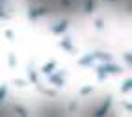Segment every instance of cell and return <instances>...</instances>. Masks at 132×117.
Returning a JSON list of instances; mask_svg holds the SVG:
<instances>
[{
    "label": "cell",
    "mask_w": 132,
    "mask_h": 117,
    "mask_svg": "<svg viewBox=\"0 0 132 117\" xmlns=\"http://www.w3.org/2000/svg\"><path fill=\"white\" fill-rule=\"evenodd\" d=\"M65 74H67L65 71H60V73L48 74V80H50V84H54L56 87H63V86H65V80H63V76H65Z\"/></svg>",
    "instance_id": "1"
},
{
    "label": "cell",
    "mask_w": 132,
    "mask_h": 117,
    "mask_svg": "<svg viewBox=\"0 0 132 117\" xmlns=\"http://www.w3.org/2000/svg\"><path fill=\"white\" fill-rule=\"evenodd\" d=\"M7 65H10L11 69L17 65V58H15V54H13V52H10V54H7Z\"/></svg>",
    "instance_id": "13"
},
{
    "label": "cell",
    "mask_w": 132,
    "mask_h": 117,
    "mask_svg": "<svg viewBox=\"0 0 132 117\" xmlns=\"http://www.w3.org/2000/svg\"><path fill=\"white\" fill-rule=\"evenodd\" d=\"M15 112L19 113V115H28V112H26L22 106H19V104H15Z\"/></svg>",
    "instance_id": "19"
},
{
    "label": "cell",
    "mask_w": 132,
    "mask_h": 117,
    "mask_svg": "<svg viewBox=\"0 0 132 117\" xmlns=\"http://www.w3.org/2000/svg\"><path fill=\"white\" fill-rule=\"evenodd\" d=\"M76 110V102H71V104H69V113H73Z\"/></svg>",
    "instance_id": "24"
},
{
    "label": "cell",
    "mask_w": 132,
    "mask_h": 117,
    "mask_svg": "<svg viewBox=\"0 0 132 117\" xmlns=\"http://www.w3.org/2000/svg\"><path fill=\"white\" fill-rule=\"evenodd\" d=\"M130 87H132V82H130V80H125V82H123V86H121V93H128Z\"/></svg>",
    "instance_id": "15"
},
{
    "label": "cell",
    "mask_w": 132,
    "mask_h": 117,
    "mask_svg": "<svg viewBox=\"0 0 132 117\" xmlns=\"http://www.w3.org/2000/svg\"><path fill=\"white\" fill-rule=\"evenodd\" d=\"M69 24H71V22H69L67 19H63L61 22H58V24H54V26H52V28H50V32L54 34V35H61V34H65V30L69 28Z\"/></svg>",
    "instance_id": "3"
},
{
    "label": "cell",
    "mask_w": 132,
    "mask_h": 117,
    "mask_svg": "<svg viewBox=\"0 0 132 117\" xmlns=\"http://www.w3.org/2000/svg\"><path fill=\"white\" fill-rule=\"evenodd\" d=\"M54 69H56V61H48V63H45V65H43V73H45V74H52V73H54Z\"/></svg>",
    "instance_id": "10"
},
{
    "label": "cell",
    "mask_w": 132,
    "mask_h": 117,
    "mask_svg": "<svg viewBox=\"0 0 132 117\" xmlns=\"http://www.w3.org/2000/svg\"><path fill=\"white\" fill-rule=\"evenodd\" d=\"M61 6H65V7H69V6H71V0H61Z\"/></svg>",
    "instance_id": "25"
},
{
    "label": "cell",
    "mask_w": 132,
    "mask_h": 117,
    "mask_svg": "<svg viewBox=\"0 0 132 117\" xmlns=\"http://www.w3.org/2000/svg\"><path fill=\"white\" fill-rule=\"evenodd\" d=\"M110 104H112V95H108L106 97V101H104V104L99 108V110L95 112V115H99V117H102V115H106L108 113V110H110Z\"/></svg>",
    "instance_id": "5"
},
{
    "label": "cell",
    "mask_w": 132,
    "mask_h": 117,
    "mask_svg": "<svg viewBox=\"0 0 132 117\" xmlns=\"http://www.w3.org/2000/svg\"><path fill=\"white\" fill-rule=\"evenodd\" d=\"M95 26H97V30H104V19H97Z\"/></svg>",
    "instance_id": "20"
},
{
    "label": "cell",
    "mask_w": 132,
    "mask_h": 117,
    "mask_svg": "<svg viewBox=\"0 0 132 117\" xmlns=\"http://www.w3.org/2000/svg\"><path fill=\"white\" fill-rule=\"evenodd\" d=\"M89 93H93V86H84L80 89V95H89Z\"/></svg>",
    "instance_id": "17"
},
{
    "label": "cell",
    "mask_w": 132,
    "mask_h": 117,
    "mask_svg": "<svg viewBox=\"0 0 132 117\" xmlns=\"http://www.w3.org/2000/svg\"><path fill=\"white\" fill-rule=\"evenodd\" d=\"M123 58H125V61H127L128 65L132 63V56H130V52H125V56H123Z\"/></svg>",
    "instance_id": "23"
},
{
    "label": "cell",
    "mask_w": 132,
    "mask_h": 117,
    "mask_svg": "<svg viewBox=\"0 0 132 117\" xmlns=\"http://www.w3.org/2000/svg\"><path fill=\"white\" fill-rule=\"evenodd\" d=\"M60 48H63V50H67V52H76V48L73 47V39L71 37H65V39H61L60 41Z\"/></svg>",
    "instance_id": "7"
},
{
    "label": "cell",
    "mask_w": 132,
    "mask_h": 117,
    "mask_svg": "<svg viewBox=\"0 0 132 117\" xmlns=\"http://www.w3.org/2000/svg\"><path fill=\"white\" fill-rule=\"evenodd\" d=\"M4 35H6L7 39H15V34H13V30H6V32H4Z\"/></svg>",
    "instance_id": "21"
},
{
    "label": "cell",
    "mask_w": 132,
    "mask_h": 117,
    "mask_svg": "<svg viewBox=\"0 0 132 117\" xmlns=\"http://www.w3.org/2000/svg\"><path fill=\"white\" fill-rule=\"evenodd\" d=\"M93 54H86V56H82L80 60H78V65L80 67H91L93 65Z\"/></svg>",
    "instance_id": "8"
},
{
    "label": "cell",
    "mask_w": 132,
    "mask_h": 117,
    "mask_svg": "<svg viewBox=\"0 0 132 117\" xmlns=\"http://www.w3.org/2000/svg\"><path fill=\"white\" fill-rule=\"evenodd\" d=\"M93 10H95V0H86V2H84V11L91 13Z\"/></svg>",
    "instance_id": "12"
},
{
    "label": "cell",
    "mask_w": 132,
    "mask_h": 117,
    "mask_svg": "<svg viewBox=\"0 0 132 117\" xmlns=\"http://www.w3.org/2000/svg\"><path fill=\"white\" fill-rule=\"evenodd\" d=\"M0 19H2V21H10V19H11V15L7 13L4 7H0Z\"/></svg>",
    "instance_id": "16"
},
{
    "label": "cell",
    "mask_w": 132,
    "mask_h": 117,
    "mask_svg": "<svg viewBox=\"0 0 132 117\" xmlns=\"http://www.w3.org/2000/svg\"><path fill=\"white\" fill-rule=\"evenodd\" d=\"M48 13V7H32V10H28V21H37L41 15H47Z\"/></svg>",
    "instance_id": "2"
},
{
    "label": "cell",
    "mask_w": 132,
    "mask_h": 117,
    "mask_svg": "<svg viewBox=\"0 0 132 117\" xmlns=\"http://www.w3.org/2000/svg\"><path fill=\"white\" fill-rule=\"evenodd\" d=\"M91 54H93V58H99L102 63H110V61L113 60V58H112V54L102 52V50H95V52H91Z\"/></svg>",
    "instance_id": "6"
},
{
    "label": "cell",
    "mask_w": 132,
    "mask_h": 117,
    "mask_svg": "<svg viewBox=\"0 0 132 117\" xmlns=\"http://www.w3.org/2000/svg\"><path fill=\"white\" fill-rule=\"evenodd\" d=\"M13 84H15V86H19V87H24V86H26V82H24V80H19V78H17V80H13Z\"/></svg>",
    "instance_id": "22"
},
{
    "label": "cell",
    "mask_w": 132,
    "mask_h": 117,
    "mask_svg": "<svg viewBox=\"0 0 132 117\" xmlns=\"http://www.w3.org/2000/svg\"><path fill=\"white\" fill-rule=\"evenodd\" d=\"M37 89H39V91H41L43 95H47V97H56V95H58V93L54 91V89H45L41 84H37Z\"/></svg>",
    "instance_id": "11"
},
{
    "label": "cell",
    "mask_w": 132,
    "mask_h": 117,
    "mask_svg": "<svg viewBox=\"0 0 132 117\" xmlns=\"http://www.w3.org/2000/svg\"><path fill=\"white\" fill-rule=\"evenodd\" d=\"M112 2H113V0H112Z\"/></svg>",
    "instance_id": "27"
},
{
    "label": "cell",
    "mask_w": 132,
    "mask_h": 117,
    "mask_svg": "<svg viewBox=\"0 0 132 117\" xmlns=\"http://www.w3.org/2000/svg\"><path fill=\"white\" fill-rule=\"evenodd\" d=\"M6 93H7V86H6V84H2V86H0V102L4 101V97H6Z\"/></svg>",
    "instance_id": "18"
},
{
    "label": "cell",
    "mask_w": 132,
    "mask_h": 117,
    "mask_svg": "<svg viewBox=\"0 0 132 117\" xmlns=\"http://www.w3.org/2000/svg\"><path fill=\"white\" fill-rule=\"evenodd\" d=\"M28 78H30V82L32 84H39V80H37V73H36V69H34V63L28 65Z\"/></svg>",
    "instance_id": "9"
},
{
    "label": "cell",
    "mask_w": 132,
    "mask_h": 117,
    "mask_svg": "<svg viewBox=\"0 0 132 117\" xmlns=\"http://www.w3.org/2000/svg\"><path fill=\"white\" fill-rule=\"evenodd\" d=\"M106 78H108V73H104L102 69H97V80H99V82H104Z\"/></svg>",
    "instance_id": "14"
},
{
    "label": "cell",
    "mask_w": 132,
    "mask_h": 117,
    "mask_svg": "<svg viewBox=\"0 0 132 117\" xmlns=\"http://www.w3.org/2000/svg\"><path fill=\"white\" fill-rule=\"evenodd\" d=\"M121 104H123V106H125V108H127V110H130V108H132V106H130V102H127V101H125V102H121Z\"/></svg>",
    "instance_id": "26"
},
{
    "label": "cell",
    "mask_w": 132,
    "mask_h": 117,
    "mask_svg": "<svg viewBox=\"0 0 132 117\" xmlns=\"http://www.w3.org/2000/svg\"><path fill=\"white\" fill-rule=\"evenodd\" d=\"M97 69H102L104 73H108V74H110V73H116V74H121V73H123V67L113 65L112 61H110V63H102V65H99Z\"/></svg>",
    "instance_id": "4"
}]
</instances>
